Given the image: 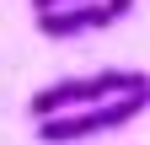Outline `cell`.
I'll return each instance as SVG.
<instances>
[{
	"label": "cell",
	"instance_id": "3",
	"mask_svg": "<svg viewBox=\"0 0 150 145\" xmlns=\"http://www.w3.org/2000/svg\"><path fill=\"white\" fill-rule=\"evenodd\" d=\"M118 22V11L107 6V0H75V6H54V11H38V32L54 43H70L81 38V32H102Z\"/></svg>",
	"mask_w": 150,
	"mask_h": 145
},
{
	"label": "cell",
	"instance_id": "2",
	"mask_svg": "<svg viewBox=\"0 0 150 145\" xmlns=\"http://www.w3.org/2000/svg\"><path fill=\"white\" fill-rule=\"evenodd\" d=\"M145 107H150V92H123V97H107V102H91V107H70V113L38 118V140L43 145H75V140H91V134H107V129H129Z\"/></svg>",
	"mask_w": 150,
	"mask_h": 145
},
{
	"label": "cell",
	"instance_id": "1",
	"mask_svg": "<svg viewBox=\"0 0 150 145\" xmlns=\"http://www.w3.org/2000/svg\"><path fill=\"white\" fill-rule=\"evenodd\" d=\"M123 92H150V75L139 70H97V75H70V81H54V86H38L27 113L38 118H54V113H70V107H91V102H107V97H123Z\"/></svg>",
	"mask_w": 150,
	"mask_h": 145
},
{
	"label": "cell",
	"instance_id": "4",
	"mask_svg": "<svg viewBox=\"0 0 150 145\" xmlns=\"http://www.w3.org/2000/svg\"><path fill=\"white\" fill-rule=\"evenodd\" d=\"M54 6H75V0H32V11H54Z\"/></svg>",
	"mask_w": 150,
	"mask_h": 145
}]
</instances>
